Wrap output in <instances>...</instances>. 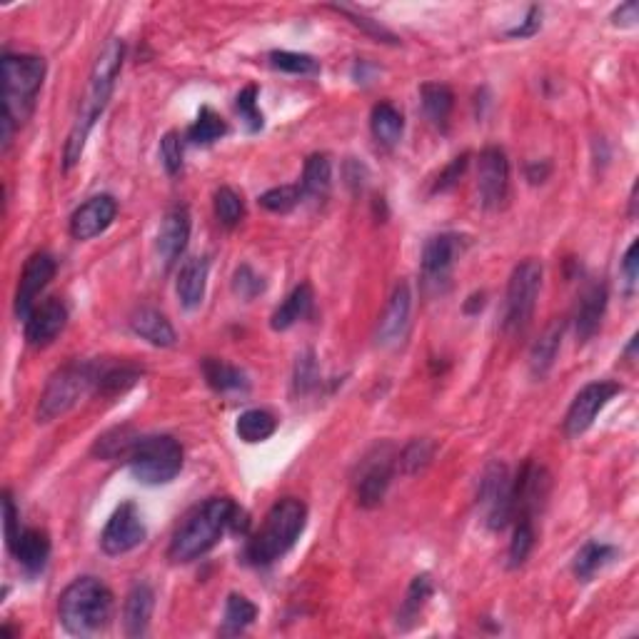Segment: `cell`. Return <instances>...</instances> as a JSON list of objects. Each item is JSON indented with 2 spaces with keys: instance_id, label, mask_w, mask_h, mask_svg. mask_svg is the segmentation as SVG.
Returning a JSON list of instances; mask_svg holds the SVG:
<instances>
[{
  "instance_id": "obj_4",
  "label": "cell",
  "mask_w": 639,
  "mask_h": 639,
  "mask_svg": "<svg viewBox=\"0 0 639 639\" xmlns=\"http://www.w3.org/2000/svg\"><path fill=\"white\" fill-rule=\"evenodd\" d=\"M58 617L70 635H95L113 617V592L98 577H78L60 595Z\"/></svg>"
},
{
  "instance_id": "obj_37",
  "label": "cell",
  "mask_w": 639,
  "mask_h": 639,
  "mask_svg": "<svg viewBox=\"0 0 639 639\" xmlns=\"http://www.w3.org/2000/svg\"><path fill=\"white\" fill-rule=\"evenodd\" d=\"M225 135H228V123L208 105L200 108L198 118L188 128V140L193 145H213L215 140L225 138Z\"/></svg>"
},
{
  "instance_id": "obj_47",
  "label": "cell",
  "mask_w": 639,
  "mask_h": 639,
  "mask_svg": "<svg viewBox=\"0 0 639 639\" xmlns=\"http://www.w3.org/2000/svg\"><path fill=\"white\" fill-rule=\"evenodd\" d=\"M332 10H337V13H340V15H345V18H350L352 25H357V28H362L367 35H372V38L380 40V43H392V45L400 43V40H397L395 35L390 33V30L382 28V25L377 23V20L367 18V15H362V13H355V10H350V8H347V5H332Z\"/></svg>"
},
{
  "instance_id": "obj_6",
  "label": "cell",
  "mask_w": 639,
  "mask_h": 639,
  "mask_svg": "<svg viewBox=\"0 0 639 639\" xmlns=\"http://www.w3.org/2000/svg\"><path fill=\"white\" fill-rule=\"evenodd\" d=\"M125 462H128L135 480L143 482V485H168L183 470V445L173 435L138 437Z\"/></svg>"
},
{
  "instance_id": "obj_13",
  "label": "cell",
  "mask_w": 639,
  "mask_h": 639,
  "mask_svg": "<svg viewBox=\"0 0 639 639\" xmlns=\"http://www.w3.org/2000/svg\"><path fill=\"white\" fill-rule=\"evenodd\" d=\"M510 193V160L505 150L490 145L477 158V195L485 210H497L505 205Z\"/></svg>"
},
{
  "instance_id": "obj_40",
  "label": "cell",
  "mask_w": 639,
  "mask_h": 639,
  "mask_svg": "<svg viewBox=\"0 0 639 639\" xmlns=\"http://www.w3.org/2000/svg\"><path fill=\"white\" fill-rule=\"evenodd\" d=\"M535 520H515V532H512L510 552H507V560H510L512 570L522 567L527 562V557L535 550Z\"/></svg>"
},
{
  "instance_id": "obj_33",
  "label": "cell",
  "mask_w": 639,
  "mask_h": 639,
  "mask_svg": "<svg viewBox=\"0 0 639 639\" xmlns=\"http://www.w3.org/2000/svg\"><path fill=\"white\" fill-rule=\"evenodd\" d=\"M617 557V547L605 545V542H585L580 547V552L575 555V562H572V572H575L577 580L590 582L592 577L600 570H605L612 560Z\"/></svg>"
},
{
  "instance_id": "obj_51",
  "label": "cell",
  "mask_w": 639,
  "mask_h": 639,
  "mask_svg": "<svg viewBox=\"0 0 639 639\" xmlns=\"http://www.w3.org/2000/svg\"><path fill=\"white\" fill-rule=\"evenodd\" d=\"M637 250H639V240L635 238L627 248L625 258H622V275H625V285H627V295H635L637 290V278H639V260H637Z\"/></svg>"
},
{
  "instance_id": "obj_54",
  "label": "cell",
  "mask_w": 639,
  "mask_h": 639,
  "mask_svg": "<svg viewBox=\"0 0 639 639\" xmlns=\"http://www.w3.org/2000/svg\"><path fill=\"white\" fill-rule=\"evenodd\" d=\"M637 20H639V3H635V0L622 3L620 8L612 13V23L620 25V28H632V25H637Z\"/></svg>"
},
{
  "instance_id": "obj_41",
  "label": "cell",
  "mask_w": 639,
  "mask_h": 639,
  "mask_svg": "<svg viewBox=\"0 0 639 639\" xmlns=\"http://www.w3.org/2000/svg\"><path fill=\"white\" fill-rule=\"evenodd\" d=\"M138 440V435L130 432V427H115V430L105 432L103 437H98L93 452L100 460H120V457H128L130 447Z\"/></svg>"
},
{
  "instance_id": "obj_39",
  "label": "cell",
  "mask_w": 639,
  "mask_h": 639,
  "mask_svg": "<svg viewBox=\"0 0 639 639\" xmlns=\"http://www.w3.org/2000/svg\"><path fill=\"white\" fill-rule=\"evenodd\" d=\"M213 208H215V218L223 228H235V225L243 223L245 218V203H243V195L235 193L233 188L223 185V188L215 193L213 200Z\"/></svg>"
},
{
  "instance_id": "obj_25",
  "label": "cell",
  "mask_w": 639,
  "mask_h": 639,
  "mask_svg": "<svg viewBox=\"0 0 639 639\" xmlns=\"http://www.w3.org/2000/svg\"><path fill=\"white\" fill-rule=\"evenodd\" d=\"M143 377V370L133 362H108L98 360V377H95V390L98 395H123L125 390L135 385Z\"/></svg>"
},
{
  "instance_id": "obj_20",
  "label": "cell",
  "mask_w": 639,
  "mask_h": 639,
  "mask_svg": "<svg viewBox=\"0 0 639 639\" xmlns=\"http://www.w3.org/2000/svg\"><path fill=\"white\" fill-rule=\"evenodd\" d=\"M68 325V308L63 300L50 298L35 305L25 320V340L30 347H48Z\"/></svg>"
},
{
  "instance_id": "obj_34",
  "label": "cell",
  "mask_w": 639,
  "mask_h": 639,
  "mask_svg": "<svg viewBox=\"0 0 639 639\" xmlns=\"http://www.w3.org/2000/svg\"><path fill=\"white\" fill-rule=\"evenodd\" d=\"M432 592H435V585H432L430 575H417L415 580L410 582L405 600H402L400 605V612H397V627H400V630H410V627L420 620L422 610H425Z\"/></svg>"
},
{
  "instance_id": "obj_11",
  "label": "cell",
  "mask_w": 639,
  "mask_h": 639,
  "mask_svg": "<svg viewBox=\"0 0 639 639\" xmlns=\"http://www.w3.org/2000/svg\"><path fill=\"white\" fill-rule=\"evenodd\" d=\"M462 248H465V238L457 233H442L427 240L420 258L422 285H425L427 293H445Z\"/></svg>"
},
{
  "instance_id": "obj_55",
  "label": "cell",
  "mask_w": 639,
  "mask_h": 639,
  "mask_svg": "<svg viewBox=\"0 0 639 639\" xmlns=\"http://www.w3.org/2000/svg\"><path fill=\"white\" fill-rule=\"evenodd\" d=\"M550 173H552V163L550 160H540V163H530L527 165V180H530V183H545L547 178H550Z\"/></svg>"
},
{
  "instance_id": "obj_53",
  "label": "cell",
  "mask_w": 639,
  "mask_h": 639,
  "mask_svg": "<svg viewBox=\"0 0 639 639\" xmlns=\"http://www.w3.org/2000/svg\"><path fill=\"white\" fill-rule=\"evenodd\" d=\"M345 178H347V185L352 188V193H360L367 183V168L360 163V160L350 158V163L345 165Z\"/></svg>"
},
{
  "instance_id": "obj_5",
  "label": "cell",
  "mask_w": 639,
  "mask_h": 639,
  "mask_svg": "<svg viewBox=\"0 0 639 639\" xmlns=\"http://www.w3.org/2000/svg\"><path fill=\"white\" fill-rule=\"evenodd\" d=\"M0 68H3V120H8L13 128H23L35 113L48 65L40 55L5 53Z\"/></svg>"
},
{
  "instance_id": "obj_24",
  "label": "cell",
  "mask_w": 639,
  "mask_h": 639,
  "mask_svg": "<svg viewBox=\"0 0 639 639\" xmlns=\"http://www.w3.org/2000/svg\"><path fill=\"white\" fill-rule=\"evenodd\" d=\"M13 557L18 560V565L23 567L28 575H38L43 572L45 562L50 557V537L48 532L35 530V527H28L18 535L15 545L10 547Z\"/></svg>"
},
{
  "instance_id": "obj_42",
  "label": "cell",
  "mask_w": 639,
  "mask_h": 639,
  "mask_svg": "<svg viewBox=\"0 0 639 639\" xmlns=\"http://www.w3.org/2000/svg\"><path fill=\"white\" fill-rule=\"evenodd\" d=\"M270 65L290 75H318L320 63L308 53H293V50H273Z\"/></svg>"
},
{
  "instance_id": "obj_56",
  "label": "cell",
  "mask_w": 639,
  "mask_h": 639,
  "mask_svg": "<svg viewBox=\"0 0 639 639\" xmlns=\"http://www.w3.org/2000/svg\"><path fill=\"white\" fill-rule=\"evenodd\" d=\"M482 308H485V293H475L470 298V303L465 305V313L472 315V313H477V310H482Z\"/></svg>"
},
{
  "instance_id": "obj_14",
  "label": "cell",
  "mask_w": 639,
  "mask_h": 639,
  "mask_svg": "<svg viewBox=\"0 0 639 639\" xmlns=\"http://www.w3.org/2000/svg\"><path fill=\"white\" fill-rule=\"evenodd\" d=\"M145 537H148V530H145V522L135 502H123L110 515L108 525H105L103 535H100V547H103L105 555L120 557L143 545Z\"/></svg>"
},
{
  "instance_id": "obj_32",
  "label": "cell",
  "mask_w": 639,
  "mask_h": 639,
  "mask_svg": "<svg viewBox=\"0 0 639 639\" xmlns=\"http://www.w3.org/2000/svg\"><path fill=\"white\" fill-rule=\"evenodd\" d=\"M305 200H325L332 185V163L325 153H315L305 160L303 180H300Z\"/></svg>"
},
{
  "instance_id": "obj_29",
  "label": "cell",
  "mask_w": 639,
  "mask_h": 639,
  "mask_svg": "<svg viewBox=\"0 0 639 639\" xmlns=\"http://www.w3.org/2000/svg\"><path fill=\"white\" fill-rule=\"evenodd\" d=\"M562 335H565V325L562 322H555L552 327H547L542 332L540 340L532 345L530 352V372L535 380H545L547 372L552 370L555 365L557 355H560V347H562Z\"/></svg>"
},
{
  "instance_id": "obj_49",
  "label": "cell",
  "mask_w": 639,
  "mask_h": 639,
  "mask_svg": "<svg viewBox=\"0 0 639 639\" xmlns=\"http://www.w3.org/2000/svg\"><path fill=\"white\" fill-rule=\"evenodd\" d=\"M467 163H470V153H462L457 155L455 160H452L450 165H447L445 170H442L440 175H437L435 185H432V193H447V190H452L457 185V180L465 175L467 170Z\"/></svg>"
},
{
  "instance_id": "obj_23",
  "label": "cell",
  "mask_w": 639,
  "mask_h": 639,
  "mask_svg": "<svg viewBox=\"0 0 639 639\" xmlns=\"http://www.w3.org/2000/svg\"><path fill=\"white\" fill-rule=\"evenodd\" d=\"M153 610H155L153 587L145 585V582H138V585L128 592L123 605L125 635L133 639L148 635L150 620H153Z\"/></svg>"
},
{
  "instance_id": "obj_26",
  "label": "cell",
  "mask_w": 639,
  "mask_h": 639,
  "mask_svg": "<svg viewBox=\"0 0 639 639\" xmlns=\"http://www.w3.org/2000/svg\"><path fill=\"white\" fill-rule=\"evenodd\" d=\"M130 327H133L135 335H140L153 347H173L175 340H178L175 327L170 325V320L155 308L135 310L133 318H130Z\"/></svg>"
},
{
  "instance_id": "obj_48",
  "label": "cell",
  "mask_w": 639,
  "mask_h": 639,
  "mask_svg": "<svg viewBox=\"0 0 639 639\" xmlns=\"http://www.w3.org/2000/svg\"><path fill=\"white\" fill-rule=\"evenodd\" d=\"M160 160L168 175H178L183 170V138L175 130L165 133V138L160 140Z\"/></svg>"
},
{
  "instance_id": "obj_38",
  "label": "cell",
  "mask_w": 639,
  "mask_h": 639,
  "mask_svg": "<svg viewBox=\"0 0 639 639\" xmlns=\"http://www.w3.org/2000/svg\"><path fill=\"white\" fill-rule=\"evenodd\" d=\"M435 452L437 445L432 440H412L410 445H405V450L397 455V470L402 475L412 477V475H420L430 467V462L435 460Z\"/></svg>"
},
{
  "instance_id": "obj_45",
  "label": "cell",
  "mask_w": 639,
  "mask_h": 639,
  "mask_svg": "<svg viewBox=\"0 0 639 639\" xmlns=\"http://www.w3.org/2000/svg\"><path fill=\"white\" fill-rule=\"evenodd\" d=\"M265 288H268V283H265V278L260 273H255L253 265L243 263L235 268L233 273V293L238 295L240 300H255L258 295L265 293Z\"/></svg>"
},
{
  "instance_id": "obj_44",
  "label": "cell",
  "mask_w": 639,
  "mask_h": 639,
  "mask_svg": "<svg viewBox=\"0 0 639 639\" xmlns=\"http://www.w3.org/2000/svg\"><path fill=\"white\" fill-rule=\"evenodd\" d=\"M303 190H300V185H280V188H273L268 190V193H263L258 198V203L263 205L265 210H270V213H290V210L298 208L300 203H303Z\"/></svg>"
},
{
  "instance_id": "obj_50",
  "label": "cell",
  "mask_w": 639,
  "mask_h": 639,
  "mask_svg": "<svg viewBox=\"0 0 639 639\" xmlns=\"http://www.w3.org/2000/svg\"><path fill=\"white\" fill-rule=\"evenodd\" d=\"M3 517H5V542H8V550H10V547L15 545V540H18L20 532H23V527H20L18 507H15L13 495H10L8 490L3 492Z\"/></svg>"
},
{
  "instance_id": "obj_17",
  "label": "cell",
  "mask_w": 639,
  "mask_h": 639,
  "mask_svg": "<svg viewBox=\"0 0 639 639\" xmlns=\"http://www.w3.org/2000/svg\"><path fill=\"white\" fill-rule=\"evenodd\" d=\"M410 310H412V293L407 283H397L392 290L390 300L385 305L380 322H377L375 342L382 350H395L405 342L407 330H410Z\"/></svg>"
},
{
  "instance_id": "obj_3",
  "label": "cell",
  "mask_w": 639,
  "mask_h": 639,
  "mask_svg": "<svg viewBox=\"0 0 639 639\" xmlns=\"http://www.w3.org/2000/svg\"><path fill=\"white\" fill-rule=\"evenodd\" d=\"M308 525V505L298 497L278 500L265 515L263 527L245 545V560L253 567H268L288 555Z\"/></svg>"
},
{
  "instance_id": "obj_9",
  "label": "cell",
  "mask_w": 639,
  "mask_h": 639,
  "mask_svg": "<svg viewBox=\"0 0 639 639\" xmlns=\"http://www.w3.org/2000/svg\"><path fill=\"white\" fill-rule=\"evenodd\" d=\"M397 470V452L390 442L375 445L360 462L355 480V497L357 505L365 510H375L382 505L387 490L392 485V477Z\"/></svg>"
},
{
  "instance_id": "obj_52",
  "label": "cell",
  "mask_w": 639,
  "mask_h": 639,
  "mask_svg": "<svg viewBox=\"0 0 639 639\" xmlns=\"http://www.w3.org/2000/svg\"><path fill=\"white\" fill-rule=\"evenodd\" d=\"M540 25H542V8L540 5H532L527 18L522 20L517 28L507 30V38H530V35H535L537 30H540Z\"/></svg>"
},
{
  "instance_id": "obj_27",
  "label": "cell",
  "mask_w": 639,
  "mask_h": 639,
  "mask_svg": "<svg viewBox=\"0 0 639 639\" xmlns=\"http://www.w3.org/2000/svg\"><path fill=\"white\" fill-rule=\"evenodd\" d=\"M313 303H315L313 288H310L308 283L298 285V288H295L293 293L283 300V305L275 310L273 318H270V327H273L275 332L290 330V327L298 325L300 320H305L310 313H313Z\"/></svg>"
},
{
  "instance_id": "obj_30",
  "label": "cell",
  "mask_w": 639,
  "mask_h": 639,
  "mask_svg": "<svg viewBox=\"0 0 639 639\" xmlns=\"http://www.w3.org/2000/svg\"><path fill=\"white\" fill-rule=\"evenodd\" d=\"M370 128L377 143L385 145V148H395V145L400 143L402 133H405V118H402V113L390 103V100H380V103L372 108Z\"/></svg>"
},
{
  "instance_id": "obj_12",
  "label": "cell",
  "mask_w": 639,
  "mask_h": 639,
  "mask_svg": "<svg viewBox=\"0 0 639 639\" xmlns=\"http://www.w3.org/2000/svg\"><path fill=\"white\" fill-rule=\"evenodd\" d=\"M622 392L620 382H612V380H597L590 382V385L582 387L580 392L575 395L572 400L570 410L565 415V432L567 437H580L595 425L597 415L605 410L607 402L612 397H617Z\"/></svg>"
},
{
  "instance_id": "obj_21",
  "label": "cell",
  "mask_w": 639,
  "mask_h": 639,
  "mask_svg": "<svg viewBox=\"0 0 639 639\" xmlns=\"http://www.w3.org/2000/svg\"><path fill=\"white\" fill-rule=\"evenodd\" d=\"M607 285L605 283H592L587 285L580 293L575 308V332L577 342H590L592 337L600 330L602 318L607 313Z\"/></svg>"
},
{
  "instance_id": "obj_7",
  "label": "cell",
  "mask_w": 639,
  "mask_h": 639,
  "mask_svg": "<svg viewBox=\"0 0 639 639\" xmlns=\"http://www.w3.org/2000/svg\"><path fill=\"white\" fill-rule=\"evenodd\" d=\"M95 377H98V360H75L60 367L40 395L38 412H35L38 422L48 425V422L58 420L65 412L73 410L80 397L95 390Z\"/></svg>"
},
{
  "instance_id": "obj_35",
  "label": "cell",
  "mask_w": 639,
  "mask_h": 639,
  "mask_svg": "<svg viewBox=\"0 0 639 639\" xmlns=\"http://www.w3.org/2000/svg\"><path fill=\"white\" fill-rule=\"evenodd\" d=\"M275 430H278V417L268 410H258V407L255 410H245L238 417V422H235V432L248 445H258V442L270 440L275 435Z\"/></svg>"
},
{
  "instance_id": "obj_36",
  "label": "cell",
  "mask_w": 639,
  "mask_h": 639,
  "mask_svg": "<svg viewBox=\"0 0 639 639\" xmlns=\"http://www.w3.org/2000/svg\"><path fill=\"white\" fill-rule=\"evenodd\" d=\"M255 617H258V607H255L245 595L233 592V595L228 597V602H225L223 632L225 635H240V632H245L253 625Z\"/></svg>"
},
{
  "instance_id": "obj_2",
  "label": "cell",
  "mask_w": 639,
  "mask_h": 639,
  "mask_svg": "<svg viewBox=\"0 0 639 639\" xmlns=\"http://www.w3.org/2000/svg\"><path fill=\"white\" fill-rule=\"evenodd\" d=\"M123 60L125 43L120 38H110L108 43H105V48L100 50L98 58H95L93 70H90L88 88H85L83 95V103H80L73 128H70L68 140H65L63 170H73L75 165L80 163V158H83L88 135L93 133L95 123H98L100 115L108 108L110 98H113L115 83H118V75L120 70H123Z\"/></svg>"
},
{
  "instance_id": "obj_31",
  "label": "cell",
  "mask_w": 639,
  "mask_h": 639,
  "mask_svg": "<svg viewBox=\"0 0 639 639\" xmlns=\"http://www.w3.org/2000/svg\"><path fill=\"white\" fill-rule=\"evenodd\" d=\"M420 103L427 120H430L435 128L447 130L452 108H455V93H452L445 83H425L420 88Z\"/></svg>"
},
{
  "instance_id": "obj_43",
  "label": "cell",
  "mask_w": 639,
  "mask_h": 639,
  "mask_svg": "<svg viewBox=\"0 0 639 639\" xmlns=\"http://www.w3.org/2000/svg\"><path fill=\"white\" fill-rule=\"evenodd\" d=\"M320 385V365L313 350H305L298 355L293 375V392L295 395H310Z\"/></svg>"
},
{
  "instance_id": "obj_15",
  "label": "cell",
  "mask_w": 639,
  "mask_h": 639,
  "mask_svg": "<svg viewBox=\"0 0 639 639\" xmlns=\"http://www.w3.org/2000/svg\"><path fill=\"white\" fill-rule=\"evenodd\" d=\"M190 228H193V220H190L188 205H173V208L165 213L163 223L158 230V260L163 265V270H173L180 263V258L185 255L190 243Z\"/></svg>"
},
{
  "instance_id": "obj_28",
  "label": "cell",
  "mask_w": 639,
  "mask_h": 639,
  "mask_svg": "<svg viewBox=\"0 0 639 639\" xmlns=\"http://www.w3.org/2000/svg\"><path fill=\"white\" fill-rule=\"evenodd\" d=\"M200 367H203V377L210 385V390L228 395V392H245L250 387L248 375L240 367L218 360V357H205Z\"/></svg>"
},
{
  "instance_id": "obj_1",
  "label": "cell",
  "mask_w": 639,
  "mask_h": 639,
  "mask_svg": "<svg viewBox=\"0 0 639 639\" xmlns=\"http://www.w3.org/2000/svg\"><path fill=\"white\" fill-rule=\"evenodd\" d=\"M248 525V517L235 505V500H230V497H210L203 505L195 507L175 530L168 547L170 562L188 565V562L200 560L223 540L225 532H245Z\"/></svg>"
},
{
  "instance_id": "obj_10",
  "label": "cell",
  "mask_w": 639,
  "mask_h": 639,
  "mask_svg": "<svg viewBox=\"0 0 639 639\" xmlns=\"http://www.w3.org/2000/svg\"><path fill=\"white\" fill-rule=\"evenodd\" d=\"M482 517L487 527L495 532L505 530L515 520V490H512V477L507 465L500 460L490 462L482 472L480 492H477Z\"/></svg>"
},
{
  "instance_id": "obj_46",
  "label": "cell",
  "mask_w": 639,
  "mask_h": 639,
  "mask_svg": "<svg viewBox=\"0 0 639 639\" xmlns=\"http://www.w3.org/2000/svg\"><path fill=\"white\" fill-rule=\"evenodd\" d=\"M235 110H238L240 120H243L250 133H258L263 128L265 118L258 108V85H248L245 90H240L238 98H235Z\"/></svg>"
},
{
  "instance_id": "obj_19",
  "label": "cell",
  "mask_w": 639,
  "mask_h": 639,
  "mask_svg": "<svg viewBox=\"0 0 639 639\" xmlns=\"http://www.w3.org/2000/svg\"><path fill=\"white\" fill-rule=\"evenodd\" d=\"M115 215H118V203L113 195H95V198L85 200L70 218V235L75 240H93L103 235L105 230L113 225Z\"/></svg>"
},
{
  "instance_id": "obj_8",
  "label": "cell",
  "mask_w": 639,
  "mask_h": 639,
  "mask_svg": "<svg viewBox=\"0 0 639 639\" xmlns=\"http://www.w3.org/2000/svg\"><path fill=\"white\" fill-rule=\"evenodd\" d=\"M542 288V263L527 258L512 270L505 295V315H502V330L507 335H522L535 315L537 298Z\"/></svg>"
},
{
  "instance_id": "obj_16",
  "label": "cell",
  "mask_w": 639,
  "mask_h": 639,
  "mask_svg": "<svg viewBox=\"0 0 639 639\" xmlns=\"http://www.w3.org/2000/svg\"><path fill=\"white\" fill-rule=\"evenodd\" d=\"M512 490H515V520H535L550 495V472L537 462H525L512 480Z\"/></svg>"
},
{
  "instance_id": "obj_18",
  "label": "cell",
  "mask_w": 639,
  "mask_h": 639,
  "mask_svg": "<svg viewBox=\"0 0 639 639\" xmlns=\"http://www.w3.org/2000/svg\"><path fill=\"white\" fill-rule=\"evenodd\" d=\"M55 260L53 255L48 253H35L30 255L28 263H25L23 275H20V283H18V293H15V315L18 320H28V315L33 313V308L38 303V295L43 293L45 288L50 285L55 275Z\"/></svg>"
},
{
  "instance_id": "obj_22",
  "label": "cell",
  "mask_w": 639,
  "mask_h": 639,
  "mask_svg": "<svg viewBox=\"0 0 639 639\" xmlns=\"http://www.w3.org/2000/svg\"><path fill=\"white\" fill-rule=\"evenodd\" d=\"M208 258H190L180 265L178 280H175V293H178L180 305L185 310H195L203 305L205 290H208Z\"/></svg>"
}]
</instances>
